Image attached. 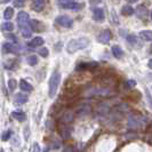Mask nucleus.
Listing matches in <instances>:
<instances>
[{
	"mask_svg": "<svg viewBox=\"0 0 152 152\" xmlns=\"http://www.w3.org/2000/svg\"><path fill=\"white\" fill-rule=\"evenodd\" d=\"M17 24L20 31L24 38H30L32 36V30L30 28V16L25 12H20L17 14Z\"/></svg>",
	"mask_w": 152,
	"mask_h": 152,
	"instance_id": "f257e3e1",
	"label": "nucleus"
},
{
	"mask_svg": "<svg viewBox=\"0 0 152 152\" xmlns=\"http://www.w3.org/2000/svg\"><path fill=\"white\" fill-rule=\"evenodd\" d=\"M89 45V39L86 38V37H81V38H77L70 40L66 45V52L69 54H73L78 52V50H81L86 48L87 46Z\"/></svg>",
	"mask_w": 152,
	"mask_h": 152,
	"instance_id": "f03ea898",
	"label": "nucleus"
},
{
	"mask_svg": "<svg viewBox=\"0 0 152 152\" xmlns=\"http://www.w3.org/2000/svg\"><path fill=\"white\" fill-rule=\"evenodd\" d=\"M60 83H61V73L58 71H54L50 78H49V85H48V95H49V97H54L56 95Z\"/></svg>",
	"mask_w": 152,
	"mask_h": 152,
	"instance_id": "7ed1b4c3",
	"label": "nucleus"
},
{
	"mask_svg": "<svg viewBox=\"0 0 152 152\" xmlns=\"http://www.w3.org/2000/svg\"><path fill=\"white\" fill-rule=\"evenodd\" d=\"M58 5L64 9H72V10H79L83 7L81 4H78L75 0H58Z\"/></svg>",
	"mask_w": 152,
	"mask_h": 152,
	"instance_id": "20e7f679",
	"label": "nucleus"
},
{
	"mask_svg": "<svg viewBox=\"0 0 152 152\" xmlns=\"http://www.w3.org/2000/svg\"><path fill=\"white\" fill-rule=\"evenodd\" d=\"M55 22L58 25H61L63 28H71L73 25V20L71 17H69L68 15H60L56 17Z\"/></svg>",
	"mask_w": 152,
	"mask_h": 152,
	"instance_id": "39448f33",
	"label": "nucleus"
},
{
	"mask_svg": "<svg viewBox=\"0 0 152 152\" xmlns=\"http://www.w3.org/2000/svg\"><path fill=\"white\" fill-rule=\"evenodd\" d=\"M2 49H4V53L6 54H18L22 48L14 42H6V44H4Z\"/></svg>",
	"mask_w": 152,
	"mask_h": 152,
	"instance_id": "423d86ee",
	"label": "nucleus"
},
{
	"mask_svg": "<svg viewBox=\"0 0 152 152\" xmlns=\"http://www.w3.org/2000/svg\"><path fill=\"white\" fill-rule=\"evenodd\" d=\"M73 118H75V113L71 110H68V111H65L64 113L62 114L60 121H61L62 125H68L71 121H73Z\"/></svg>",
	"mask_w": 152,
	"mask_h": 152,
	"instance_id": "0eeeda50",
	"label": "nucleus"
},
{
	"mask_svg": "<svg viewBox=\"0 0 152 152\" xmlns=\"http://www.w3.org/2000/svg\"><path fill=\"white\" fill-rule=\"evenodd\" d=\"M112 38V34H111V31L110 30H104L102 31L97 37V40H99L101 44H107Z\"/></svg>",
	"mask_w": 152,
	"mask_h": 152,
	"instance_id": "6e6552de",
	"label": "nucleus"
},
{
	"mask_svg": "<svg viewBox=\"0 0 152 152\" xmlns=\"http://www.w3.org/2000/svg\"><path fill=\"white\" fill-rule=\"evenodd\" d=\"M105 18L104 10L102 8H94L93 9V20L96 22H103Z\"/></svg>",
	"mask_w": 152,
	"mask_h": 152,
	"instance_id": "1a4fd4ad",
	"label": "nucleus"
},
{
	"mask_svg": "<svg viewBox=\"0 0 152 152\" xmlns=\"http://www.w3.org/2000/svg\"><path fill=\"white\" fill-rule=\"evenodd\" d=\"M30 28H31V30L36 31V32H42V31L45 30L44 23H41L40 21H37V20L30 21Z\"/></svg>",
	"mask_w": 152,
	"mask_h": 152,
	"instance_id": "9d476101",
	"label": "nucleus"
},
{
	"mask_svg": "<svg viewBox=\"0 0 152 152\" xmlns=\"http://www.w3.org/2000/svg\"><path fill=\"white\" fill-rule=\"evenodd\" d=\"M31 7L34 12H42L45 8V0H32Z\"/></svg>",
	"mask_w": 152,
	"mask_h": 152,
	"instance_id": "9b49d317",
	"label": "nucleus"
},
{
	"mask_svg": "<svg viewBox=\"0 0 152 152\" xmlns=\"http://www.w3.org/2000/svg\"><path fill=\"white\" fill-rule=\"evenodd\" d=\"M28 99H29V97H28L25 94L20 93V94H16L15 95V97H14V103H15V105H22V104H25V103L28 102Z\"/></svg>",
	"mask_w": 152,
	"mask_h": 152,
	"instance_id": "f8f14e48",
	"label": "nucleus"
},
{
	"mask_svg": "<svg viewBox=\"0 0 152 152\" xmlns=\"http://www.w3.org/2000/svg\"><path fill=\"white\" fill-rule=\"evenodd\" d=\"M20 89L24 93H31L33 91V86L29 84L28 81H25L24 79H22V80H20Z\"/></svg>",
	"mask_w": 152,
	"mask_h": 152,
	"instance_id": "ddd939ff",
	"label": "nucleus"
},
{
	"mask_svg": "<svg viewBox=\"0 0 152 152\" xmlns=\"http://www.w3.org/2000/svg\"><path fill=\"white\" fill-rule=\"evenodd\" d=\"M99 64L97 62H88V63H81L76 68V70H91V69L96 68Z\"/></svg>",
	"mask_w": 152,
	"mask_h": 152,
	"instance_id": "4468645a",
	"label": "nucleus"
},
{
	"mask_svg": "<svg viewBox=\"0 0 152 152\" xmlns=\"http://www.w3.org/2000/svg\"><path fill=\"white\" fill-rule=\"evenodd\" d=\"M41 45H44V39L41 38V37H36V38H33L28 44V46L30 48H37V47H40Z\"/></svg>",
	"mask_w": 152,
	"mask_h": 152,
	"instance_id": "2eb2a0df",
	"label": "nucleus"
},
{
	"mask_svg": "<svg viewBox=\"0 0 152 152\" xmlns=\"http://www.w3.org/2000/svg\"><path fill=\"white\" fill-rule=\"evenodd\" d=\"M111 52H112V55H113L115 58H121L122 55H124L122 49L118 45L112 46V47H111Z\"/></svg>",
	"mask_w": 152,
	"mask_h": 152,
	"instance_id": "dca6fc26",
	"label": "nucleus"
},
{
	"mask_svg": "<svg viewBox=\"0 0 152 152\" xmlns=\"http://www.w3.org/2000/svg\"><path fill=\"white\" fill-rule=\"evenodd\" d=\"M120 13H121V15H124V16H132L134 14V8L132 7V6H128V5L122 6Z\"/></svg>",
	"mask_w": 152,
	"mask_h": 152,
	"instance_id": "f3484780",
	"label": "nucleus"
},
{
	"mask_svg": "<svg viewBox=\"0 0 152 152\" xmlns=\"http://www.w3.org/2000/svg\"><path fill=\"white\" fill-rule=\"evenodd\" d=\"M140 37L143 39L144 41H152V31L150 30H143L140 32Z\"/></svg>",
	"mask_w": 152,
	"mask_h": 152,
	"instance_id": "a211bd4d",
	"label": "nucleus"
},
{
	"mask_svg": "<svg viewBox=\"0 0 152 152\" xmlns=\"http://www.w3.org/2000/svg\"><path fill=\"white\" fill-rule=\"evenodd\" d=\"M12 117L16 119L17 121H24L26 119V115L24 112H21V111H13L12 112Z\"/></svg>",
	"mask_w": 152,
	"mask_h": 152,
	"instance_id": "6ab92c4d",
	"label": "nucleus"
},
{
	"mask_svg": "<svg viewBox=\"0 0 152 152\" xmlns=\"http://www.w3.org/2000/svg\"><path fill=\"white\" fill-rule=\"evenodd\" d=\"M136 15L140 17V18H144L145 16L148 15V9L144 7V6H138L136 8Z\"/></svg>",
	"mask_w": 152,
	"mask_h": 152,
	"instance_id": "aec40b11",
	"label": "nucleus"
},
{
	"mask_svg": "<svg viewBox=\"0 0 152 152\" xmlns=\"http://www.w3.org/2000/svg\"><path fill=\"white\" fill-rule=\"evenodd\" d=\"M13 16H14V8L13 7H7L4 10V17L6 21H9Z\"/></svg>",
	"mask_w": 152,
	"mask_h": 152,
	"instance_id": "412c9836",
	"label": "nucleus"
},
{
	"mask_svg": "<svg viewBox=\"0 0 152 152\" xmlns=\"http://www.w3.org/2000/svg\"><path fill=\"white\" fill-rule=\"evenodd\" d=\"M26 62H28V64H29V65L34 66V65H37V64H38V57H37L36 55H30V56H28V57H26Z\"/></svg>",
	"mask_w": 152,
	"mask_h": 152,
	"instance_id": "4be33fe9",
	"label": "nucleus"
},
{
	"mask_svg": "<svg viewBox=\"0 0 152 152\" xmlns=\"http://www.w3.org/2000/svg\"><path fill=\"white\" fill-rule=\"evenodd\" d=\"M60 133H61L62 137H64V138H68L69 135H70V129H69L68 125H63L61 127V130H60Z\"/></svg>",
	"mask_w": 152,
	"mask_h": 152,
	"instance_id": "5701e85b",
	"label": "nucleus"
},
{
	"mask_svg": "<svg viewBox=\"0 0 152 152\" xmlns=\"http://www.w3.org/2000/svg\"><path fill=\"white\" fill-rule=\"evenodd\" d=\"M2 30L7 31V32H12V31L14 30V24L12 22H9V21L5 22L2 24Z\"/></svg>",
	"mask_w": 152,
	"mask_h": 152,
	"instance_id": "b1692460",
	"label": "nucleus"
},
{
	"mask_svg": "<svg viewBox=\"0 0 152 152\" xmlns=\"http://www.w3.org/2000/svg\"><path fill=\"white\" fill-rule=\"evenodd\" d=\"M8 89L9 91H15L16 87H17V81L15 79H9L8 80Z\"/></svg>",
	"mask_w": 152,
	"mask_h": 152,
	"instance_id": "393cba45",
	"label": "nucleus"
},
{
	"mask_svg": "<svg viewBox=\"0 0 152 152\" xmlns=\"http://www.w3.org/2000/svg\"><path fill=\"white\" fill-rule=\"evenodd\" d=\"M88 111H89V107H86V105H84V107H80L79 109H78L77 113L79 114V115H84V114H86Z\"/></svg>",
	"mask_w": 152,
	"mask_h": 152,
	"instance_id": "a878e982",
	"label": "nucleus"
},
{
	"mask_svg": "<svg viewBox=\"0 0 152 152\" xmlns=\"http://www.w3.org/2000/svg\"><path fill=\"white\" fill-rule=\"evenodd\" d=\"M38 54L41 56V57H47V56H48V54H49V50H48L46 47H42V48H40V49H39Z\"/></svg>",
	"mask_w": 152,
	"mask_h": 152,
	"instance_id": "bb28decb",
	"label": "nucleus"
},
{
	"mask_svg": "<svg viewBox=\"0 0 152 152\" xmlns=\"http://www.w3.org/2000/svg\"><path fill=\"white\" fill-rule=\"evenodd\" d=\"M127 41H128L129 44H132V45H135V44L137 42L136 36H134V34H129V36L127 37Z\"/></svg>",
	"mask_w": 152,
	"mask_h": 152,
	"instance_id": "cd10ccee",
	"label": "nucleus"
},
{
	"mask_svg": "<svg viewBox=\"0 0 152 152\" xmlns=\"http://www.w3.org/2000/svg\"><path fill=\"white\" fill-rule=\"evenodd\" d=\"M12 136V130H7V132H5L4 134H2V141H8L9 138Z\"/></svg>",
	"mask_w": 152,
	"mask_h": 152,
	"instance_id": "c85d7f7f",
	"label": "nucleus"
},
{
	"mask_svg": "<svg viewBox=\"0 0 152 152\" xmlns=\"http://www.w3.org/2000/svg\"><path fill=\"white\" fill-rule=\"evenodd\" d=\"M7 39L9 40V42H10V41H13L14 44H17V38H16L15 36L13 34V33H10V34L8 33V34H7Z\"/></svg>",
	"mask_w": 152,
	"mask_h": 152,
	"instance_id": "c756f323",
	"label": "nucleus"
},
{
	"mask_svg": "<svg viewBox=\"0 0 152 152\" xmlns=\"http://www.w3.org/2000/svg\"><path fill=\"white\" fill-rule=\"evenodd\" d=\"M32 152H40V148H39V145L37 143L33 144V151Z\"/></svg>",
	"mask_w": 152,
	"mask_h": 152,
	"instance_id": "7c9ffc66",
	"label": "nucleus"
},
{
	"mask_svg": "<svg viewBox=\"0 0 152 152\" xmlns=\"http://www.w3.org/2000/svg\"><path fill=\"white\" fill-rule=\"evenodd\" d=\"M146 95H148V99H149V103L152 105V96L149 94V91H146Z\"/></svg>",
	"mask_w": 152,
	"mask_h": 152,
	"instance_id": "2f4dec72",
	"label": "nucleus"
},
{
	"mask_svg": "<svg viewBox=\"0 0 152 152\" xmlns=\"http://www.w3.org/2000/svg\"><path fill=\"white\" fill-rule=\"evenodd\" d=\"M128 85H129V87H134V86L136 85V83H135L134 80H129V81H128Z\"/></svg>",
	"mask_w": 152,
	"mask_h": 152,
	"instance_id": "473e14b6",
	"label": "nucleus"
},
{
	"mask_svg": "<svg viewBox=\"0 0 152 152\" xmlns=\"http://www.w3.org/2000/svg\"><path fill=\"white\" fill-rule=\"evenodd\" d=\"M148 66H149L150 69H152V58L149 61V63H148Z\"/></svg>",
	"mask_w": 152,
	"mask_h": 152,
	"instance_id": "72a5a7b5",
	"label": "nucleus"
},
{
	"mask_svg": "<svg viewBox=\"0 0 152 152\" xmlns=\"http://www.w3.org/2000/svg\"><path fill=\"white\" fill-rule=\"evenodd\" d=\"M26 0H16V4H23V2H25Z\"/></svg>",
	"mask_w": 152,
	"mask_h": 152,
	"instance_id": "f704fd0d",
	"label": "nucleus"
},
{
	"mask_svg": "<svg viewBox=\"0 0 152 152\" xmlns=\"http://www.w3.org/2000/svg\"><path fill=\"white\" fill-rule=\"evenodd\" d=\"M64 152H73V151H72V149H71V148H66Z\"/></svg>",
	"mask_w": 152,
	"mask_h": 152,
	"instance_id": "c9c22d12",
	"label": "nucleus"
},
{
	"mask_svg": "<svg viewBox=\"0 0 152 152\" xmlns=\"http://www.w3.org/2000/svg\"><path fill=\"white\" fill-rule=\"evenodd\" d=\"M137 0H128V2H130V4H133V2H136Z\"/></svg>",
	"mask_w": 152,
	"mask_h": 152,
	"instance_id": "e433bc0d",
	"label": "nucleus"
},
{
	"mask_svg": "<svg viewBox=\"0 0 152 152\" xmlns=\"http://www.w3.org/2000/svg\"><path fill=\"white\" fill-rule=\"evenodd\" d=\"M9 1H10V0H2V2H5V4H6V2H9Z\"/></svg>",
	"mask_w": 152,
	"mask_h": 152,
	"instance_id": "4c0bfd02",
	"label": "nucleus"
},
{
	"mask_svg": "<svg viewBox=\"0 0 152 152\" xmlns=\"http://www.w3.org/2000/svg\"><path fill=\"white\" fill-rule=\"evenodd\" d=\"M0 152H4V150H2V149H0Z\"/></svg>",
	"mask_w": 152,
	"mask_h": 152,
	"instance_id": "58836bf2",
	"label": "nucleus"
},
{
	"mask_svg": "<svg viewBox=\"0 0 152 152\" xmlns=\"http://www.w3.org/2000/svg\"><path fill=\"white\" fill-rule=\"evenodd\" d=\"M151 20H152V10H151Z\"/></svg>",
	"mask_w": 152,
	"mask_h": 152,
	"instance_id": "ea45409f",
	"label": "nucleus"
}]
</instances>
